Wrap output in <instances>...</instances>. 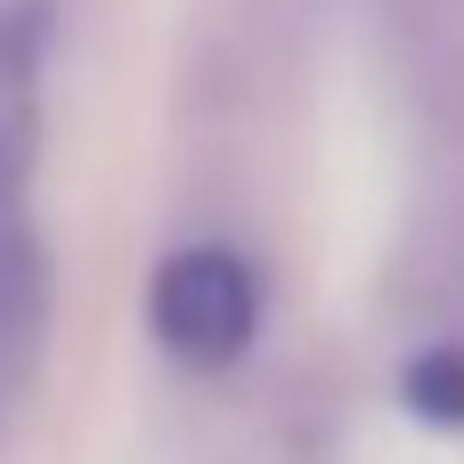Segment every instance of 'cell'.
Returning a JSON list of instances; mask_svg holds the SVG:
<instances>
[{"mask_svg":"<svg viewBox=\"0 0 464 464\" xmlns=\"http://www.w3.org/2000/svg\"><path fill=\"white\" fill-rule=\"evenodd\" d=\"M33 155H41V8L0 0V367H24L41 334Z\"/></svg>","mask_w":464,"mask_h":464,"instance_id":"1","label":"cell"},{"mask_svg":"<svg viewBox=\"0 0 464 464\" xmlns=\"http://www.w3.org/2000/svg\"><path fill=\"white\" fill-rule=\"evenodd\" d=\"M147 326L179 367H228L245 359L253 326H261V277L245 253L228 245H179L163 253L155 285H147Z\"/></svg>","mask_w":464,"mask_h":464,"instance_id":"2","label":"cell"},{"mask_svg":"<svg viewBox=\"0 0 464 464\" xmlns=\"http://www.w3.org/2000/svg\"><path fill=\"white\" fill-rule=\"evenodd\" d=\"M408 408L424 424H464V343H440L408 367Z\"/></svg>","mask_w":464,"mask_h":464,"instance_id":"3","label":"cell"}]
</instances>
